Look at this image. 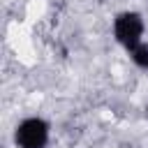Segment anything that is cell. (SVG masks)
I'll return each mask as SVG.
<instances>
[{
    "mask_svg": "<svg viewBox=\"0 0 148 148\" xmlns=\"http://www.w3.org/2000/svg\"><path fill=\"white\" fill-rule=\"evenodd\" d=\"M14 141L18 148H46L49 143V123L42 118H25L18 123L14 132Z\"/></svg>",
    "mask_w": 148,
    "mask_h": 148,
    "instance_id": "1",
    "label": "cell"
},
{
    "mask_svg": "<svg viewBox=\"0 0 148 148\" xmlns=\"http://www.w3.org/2000/svg\"><path fill=\"white\" fill-rule=\"evenodd\" d=\"M113 35L127 51L134 49L141 42V35H143V18H141V14H136V12L118 14L116 21H113Z\"/></svg>",
    "mask_w": 148,
    "mask_h": 148,
    "instance_id": "2",
    "label": "cell"
},
{
    "mask_svg": "<svg viewBox=\"0 0 148 148\" xmlns=\"http://www.w3.org/2000/svg\"><path fill=\"white\" fill-rule=\"evenodd\" d=\"M130 56H132V60L141 67V69H148V42H139L134 49H130Z\"/></svg>",
    "mask_w": 148,
    "mask_h": 148,
    "instance_id": "3",
    "label": "cell"
}]
</instances>
